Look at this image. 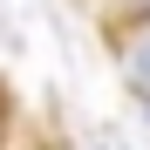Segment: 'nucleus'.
Returning <instances> with one entry per match:
<instances>
[{
  "label": "nucleus",
  "instance_id": "f257e3e1",
  "mask_svg": "<svg viewBox=\"0 0 150 150\" xmlns=\"http://www.w3.org/2000/svg\"><path fill=\"white\" fill-rule=\"evenodd\" d=\"M116 55H123V82L150 103V14H130V28H116Z\"/></svg>",
  "mask_w": 150,
  "mask_h": 150
},
{
  "label": "nucleus",
  "instance_id": "f03ea898",
  "mask_svg": "<svg viewBox=\"0 0 150 150\" xmlns=\"http://www.w3.org/2000/svg\"><path fill=\"white\" fill-rule=\"evenodd\" d=\"M143 109H150V103H143Z\"/></svg>",
  "mask_w": 150,
  "mask_h": 150
}]
</instances>
